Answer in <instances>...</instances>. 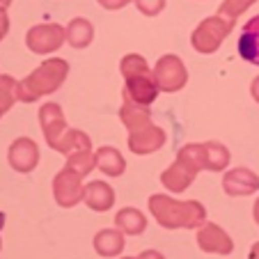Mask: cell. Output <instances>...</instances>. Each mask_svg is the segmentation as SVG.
Segmentation results:
<instances>
[{"label":"cell","instance_id":"obj_23","mask_svg":"<svg viewBox=\"0 0 259 259\" xmlns=\"http://www.w3.org/2000/svg\"><path fill=\"white\" fill-rule=\"evenodd\" d=\"M254 3H257V0H223L218 14H225V16H230V19H239L243 12H248L250 7L254 5Z\"/></svg>","mask_w":259,"mask_h":259},{"label":"cell","instance_id":"obj_12","mask_svg":"<svg viewBox=\"0 0 259 259\" xmlns=\"http://www.w3.org/2000/svg\"><path fill=\"white\" fill-rule=\"evenodd\" d=\"M197 245L209 254H230L234 250V241L215 223H206V225L197 227Z\"/></svg>","mask_w":259,"mask_h":259},{"label":"cell","instance_id":"obj_1","mask_svg":"<svg viewBox=\"0 0 259 259\" xmlns=\"http://www.w3.org/2000/svg\"><path fill=\"white\" fill-rule=\"evenodd\" d=\"M119 119L128 131V149L138 156L154 154L165 145L167 136L161 126L152 122L149 106H140L136 101L124 99L122 108H119Z\"/></svg>","mask_w":259,"mask_h":259},{"label":"cell","instance_id":"obj_31","mask_svg":"<svg viewBox=\"0 0 259 259\" xmlns=\"http://www.w3.org/2000/svg\"><path fill=\"white\" fill-rule=\"evenodd\" d=\"M10 5H12V0H0V7H5V10H7Z\"/></svg>","mask_w":259,"mask_h":259},{"label":"cell","instance_id":"obj_21","mask_svg":"<svg viewBox=\"0 0 259 259\" xmlns=\"http://www.w3.org/2000/svg\"><path fill=\"white\" fill-rule=\"evenodd\" d=\"M67 167H71L73 172H78L80 177H88L90 172L97 167V156L92 154V149H80L67 156Z\"/></svg>","mask_w":259,"mask_h":259},{"label":"cell","instance_id":"obj_3","mask_svg":"<svg viewBox=\"0 0 259 259\" xmlns=\"http://www.w3.org/2000/svg\"><path fill=\"white\" fill-rule=\"evenodd\" d=\"M149 211L156 223L165 230H197L206 218V209L197 200H175L163 193L149 197Z\"/></svg>","mask_w":259,"mask_h":259},{"label":"cell","instance_id":"obj_22","mask_svg":"<svg viewBox=\"0 0 259 259\" xmlns=\"http://www.w3.org/2000/svg\"><path fill=\"white\" fill-rule=\"evenodd\" d=\"M16 85L19 83H16L12 76L0 73V117L14 106V101H19V99H16Z\"/></svg>","mask_w":259,"mask_h":259},{"label":"cell","instance_id":"obj_28","mask_svg":"<svg viewBox=\"0 0 259 259\" xmlns=\"http://www.w3.org/2000/svg\"><path fill=\"white\" fill-rule=\"evenodd\" d=\"M140 259H165L161 252H156V250H145V252H140Z\"/></svg>","mask_w":259,"mask_h":259},{"label":"cell","instance_id":"obj_4","mask_svg":"<svg viewBox=\"0 0 259 259\" xmlns=\"http://www.w3.org/2000/svg\"><path fill=\"white\" fill-rule=\"evenodd\" d=\"M69 76V62L62 58H49L41 62L32 73H28L23 80L16 85V99L21 103H32L37 99L53 94L62 88V83Z\"/></svg>","mask_w":259,"mask_h":259},{"label":"cell","instance_id":"obj_26","mask_svg":"<svg viewBox=\"0 0 259 259\" xmlns=\"http://www.w3.org/2000/svg\"><path fill=\"white\" fill-rule=\"evenodd\" d=\"M7 32H10V16L5 7H0V41L7 37Z\"/></svg>","mask_w":259,"mask_h":259},{"label":"cell","instance_id":"obj_34","mask_svg":"<svg viewBox=\"0 0 259 259\" xmlns=\"http://www.w3.org/2000/svg\"><path fill=\"white\" fill-rule=\"evenodd\" d=\"M0 245H3V241H0Z\"/></svg>","mask_w":259,"mask_h":259},{"label":"cell","instance_id":"obj_6","mask_svg":"<svg viewBox=\"0 0 259 259\" xmlns=\"http://www.w3.org/2000/svg\"><path fill=\"white\" fill-rule=\"evenodd\" d=\"M204 170V158H202V142L181 147L177 152V158L170 167L161 175V184L170 193H184L193 184L197 172Z\"/></svg>","mask_w":259,"mask_h":259},{"label":"cell","instance_id":"obj_19","mask_svg":"<svg viewBox=\"0 0 259 259\" xmlns=\"http://www.w3.org/2000/svg\"><path fill=\"white\" fill-rule=\"evenodd\" d=\"M202 158H204V170L220 172L230 165V149L220 142H202Z\"/></svg>","mask_w":259,"mask_h":259},{"label":"cell","instance_id":"obj_9","mask_svg":"<svg viewBox=\"0 0 259 259\" xmlns=\"http://www.w3.org/2000/svg\"><path fill=\"white\" fill-rule=\"evenodd\" d=\"M67 41V28H62L60 23H39L32 25L25 34V44L32 53L37 55H49L53 51H58L60 46Z\"/></svg>","mask_w":259,"mask_h":259},{"label":"cell","instance_id":"obj_15","mask_svg":"<svg viewBox=\"0 0 259 259\" xmlns=\"http://www.w3.org/2000/svg\"><path fill=\"white\" fill-rule=\"evenodd\" d=\"M83 202L92 211H108L115 204V191L108 186L106 181H92L85 186Z\"/></svg>","mask_w":259,"mask_h":259},{"label":"cell","instance_id":"obj_10","mask_svg":"<svg viewBox=\"0 0 259 259\" xmlns=\"http://www.w3.org/2000/svg\"><path fill=\"white\" fill-rule=\"evenodd\" d=\"M85 186H83V177L78 172H73L71 167L64 165V170H60L53 179V197L60 206L71 209L78 202H83Z\"/></svg>","mask_w":259,"mask_h":259},{"label":"cell","instance_id":"obj_5","mask_svg":"<svg viewBox=\"0 0 259 259\" xmlns=\"http://www.w3.org/2000/svg\"><path fill=\"white\" fill-rule=\"evenodd\" d=\"M119 71L124 76V99L136 101L140 106H149L158 97V83L147 60L138 53H128L119 62Z\"/></svg>","mask_w":259,"mask_h":259},{"label":"cell","instance_id":"obj_13","mask_svg":"<svg viewBox=\"0 0 259 259\" xmlns=\"http://www.w3.org/2000/svg\"><path fill=\"white\" fill-rule=\"evenodd\" d=\"M223 191L232 197H245L259 191V177L248 167H234L223 177Z\"/></svg>","mask_w":259,"mask_h":259},{"label":"cell","instance_id":"obj_24","mask_svg":"<svg viewBox=\"0 0 259 259\" xmlns=\"http://www.w3.org/2000/svg\"><path fill=\"white\" fill-rule=\"evenodd\" d=\"M138 7V12L145 16H158L163 10H165L167 0H133Z\"/></svg>","mask_w":259,"mask_h":259},{"label":"cell","instance_id":"obj_11","mask_svg":"<svg viewBox=\"0 0 259 259\" xmlns=\"http://www.w3.org/2000/svg\"><path fill=\"white\" fill-rule=\"evenodd\" d=\"M7 161L16 172H32L39 163V147L32 138H16L10 145L7 152Z\"/></svg>","mask_w":259,"mask_h":259},{"label":"cell","instance_id":"obj_33","mask_svg":"<svg viewBox=\"0 0 259 259\" xmlns=\"http://www.w3.org/2000/svg\"><path fill=\"white\" fill-rule=\"evenodd\" d=\"M122 259H140V257H122Z\"/></svg>","mask_w":259,"mask_h":259},{"label":"cell","instance_id":"obj_30","mask_svg":"<svg viewBox=\"0 0 259 259\" xmlns=\"http://www.w3.org/2000/svg\"><path fill=\"white\" fill-rule=\"evenodd\" d=\"M252 213H254V223L259 225V197H257V202H254V209H252Z\"/></svg>","mask_w":259,"mask_h":259},{"label":"cell","instance_id":"obj_17","mask_svg":"<svg viewBox=\"0 0 259 259\" xmlns=\"http://www.w3.org/2000/svg\"><path fill=\"white\" fill-rule=\"evenodd\" d=\"M94 39V25L88 19L78 16V19H71L67 25V41L71 49H88Z\"/></svg>","mask_w":259,"mask_h":259},{"label":"cell","instance_id":"obj_18","mask_svg":"<svg viewBox=\"0 0 259 259\" xmlns=\"http://www.w3.org/2000/svg\"><path fill=\"white\" fill-rule=\"evenodd\" d=\"M94 250L101 257H117L124 250V232L122 230H101L94 236Z\"/></svg>","mask_w":259,"mask_h":259},{"label":"cell","instance_id":"obj_2","mask_svg":"<svg viewBox=\"0 0 259 259\" xmlns=\"http://www.w3.org/2000/svg\"><path fill=\"white\" fill-rule=\"evenodd\" d=\"M39 124L49 147L55 149V152L64 154V156H69L73 152H80V149H92V140L88 138V133L67 126L64 113L58 103L49 101L39 108Z\"/></svg>","mask_w":259,"mask_h":259},{"label":"cell","instance_id":"obj_27","mask_svg":"<svg viewBox=\"0 0 259 259\" xmlns=\"http://www.w3.org/2000/svg\"><path fill=\"white\" fill-rule=\"evenodd\" d=\"M250 94H252V99L259 103V76L252 78V83H250Z\"/></svg>","mask_w":259,"mask_h":259},{"label":"cell","instance_id":"obj_7","mask_svg":"<svg viewBox=\"0 0 259 259\" xmlns=\"http://www.w3.org/2000/svg\"><path fill=\"white\" fill-rule=\"evenodd\" d=\"M234 30V19L225 14H215V16H206L191 34V44L197 53L202 55H211L220 49V44L230 37V32Z\"/></svg>","mask_w":259,"mask_h":259},{"label":"cell","instance_id":"obj_14","mask_svg":"<svg viewBox=\"0 0 259 259\" xmlns=\"http://www.w3.org/2000/svg\"><path fill=\"white\" fill-rule=\"evenodd\" d=\"M239 55L250 64H257L259 67V14L252 16L248 23L241 28L239 34Z\"/></svg>","mask_w":259,"mask_h":259},{"label":"cell","instance_id":"obj_20","mask_svg":"<svg viewBox=\"0 0 259 259\" xmlns=\"http://www.w3.org/2000/svg\"><path fill=\"white\" fill-rule=\"evenodd\" d=\"M115 223H117V230H122L124 234L128 236H136L142 234L147 230V218L142 215V211L133 209V206H126L122 209L117 215H115Z\"/></svg>","mask_w":259,"mask_h":259},{"label":"cell","instance_id":"obj_29","mask_svg":"<svg viewBox=\"0 0 259 259\" xmlns=\"http://www.w3.org/2000/svg\"><path fill=\"white\" fill-rule=\"evenodd\" d=\"M250 259H259V241L250 248Z\"/></svg>","mask_w":259,"mask_h":259},{"label":"cell","instance_id":"obj_8","mask_svg":"<svg viewBox=\"0 0 259 259\" xmlns=\"http://www.w3.org/2000/svg\"><path fill=\"white\" fill-rule=\"evenodd\" d=\"M154 78H156L161 92L175 94L188 83V69L179 55L167 53L158 58L156 67H154Z\"/></svg>","mask_w":259,"mask_h":259},{"label":"cell","instance_id":"obj_16","mask_svg":"<svg viewBox=\"0 0 259 259\" xmlns=\"http://www.w3.org/2000/svg\"><path fill=\"white\" fill-rule=\"evenodd\" d=\"M94 156H97V167L108 177H122L126 170V161L115 147H99Z\"/></svg>","mask_w":259,"mask_h":259},{"label":"cell","instance_id":"obj_32","mask_svg":"<svg viewBox=\"0 0 259 259\" xmlns=\"http://www.w3.org/2000/svg\"><path fill=\"white\" fill-rule=\"evenodd\" d=\"M3 225H5V213H0V230H3Z\"/></svg>","mask_w":259,"mask_h":259},{"label":"cell","instance_id":"obj_25","mask_svg":"<svg viewBox=\"0 0 259 259\" xmlns=\"http://www.w3.org/2000/svg\"><path fill=\"white\" fill-rule=\"evenodd\" d=\"M97 3L103 7V10L115 12V10H122V7H126L131 0H97Z\"/></svg>","mask_w":259,"mask_h":259}]
</instances>
